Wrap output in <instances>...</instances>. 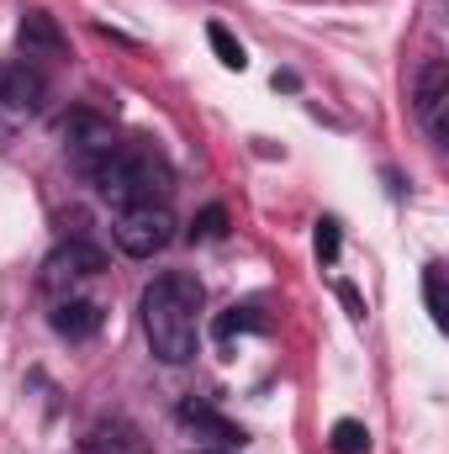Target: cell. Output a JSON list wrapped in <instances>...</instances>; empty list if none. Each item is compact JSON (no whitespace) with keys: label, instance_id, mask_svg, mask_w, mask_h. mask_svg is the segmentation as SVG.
Masks as SVG:
<instances>
[{"label":"cell","instance_id":"obj_1","mask_svg":"<svg viewBox=\"0 0 449 454\" xmlns=\"http://www.w3.org/2000/svg\"><path fill=\"white\" fill-rule=\"evenodd\" d=\"M143 333L164 364H185L201 339V280L185 270H164L143 291Z\"/></svg>","mask_w":449,"mask_h":454},{"label":"cell","instance_id":"obj_2","mask_svg":"<svg viewBox=\"0 0 449 454\" xmlns=\"http://www.w3.org/2000/svg\"><path fill=\"white\" fill-rule=\"evenodd\" d=\"M91 185L112 201L116 212H122V207H169L175 169H169V159H164L154 143L127 137V143H116L112 153L96 164Z\"/></svg>","mask_w":449,"mask_h":454},{"label":"cell","instance_id":"obj_3","mask_svg":"<svg viewBox=\"0 0 449 454\" xmlns=\"http://www.w3.org/2000/svg\"><path fill=\"white\" fill-rule=\"evenodd\" d=\"M112 238L127 259H154L175 243V217H169V207H122Z\"/></svg>","mask_w":449,"mask_h":454},{"label":"cell","instance_id":"obj_4","mask_svg":"<svg viewBox=\"0 0 449 454\" xmlns=\"http://www.w3.org/2000/svg\"><path fill=\"white\" fill-rule=\"evenodd\" d=\"M101 270H106V254L75 238V243H59V248L43 259V286H48L53 301H59V296H75V291H80L85 280H96Z\"/></svg>","mask_w":449,"mask_h":454},{"label":"cell","instance_id":"obj_5","mask_svg":"<svg viewBox=\"0 0 449 454\" xmlns=\"http://www.w3.org/2000/svg\"><path fill=\"white\" fill-rule=\"evenodd\" d=\"M116 143H122V137L112 132V121H106V116H96V112H85V106H80V112H69V121H64V153H69V164H75L85 180L96 175V164L112 153Z\"/></svg>","mask_w":449,"mask_h":454},{"label":"cell","instance_id":"obj_6","mask_svg":"<svg viewBox=\"0 0 449 454\" xmlns=\"http://www.w3.org/2000/svg\"><path fill=\"white\" fill-rule=\"evenodd\" d=\"M43 101H48V80L32 69V59L11 64V69L0 74V127L32 121V116L43 112Z\"/></svg>","mask_w":449,"mask_h":454},{"label":"cell","instance_id":"obj_7","mask_svg":"<svg viewBox=\"0 0 449 454\" xmlns=\"http://www.w3.org/2000/svg\"><path fill=\"white\" fill-rule=\"evenodd\" d=\"M445 106H449V69L445 59H429L418 69V90H413V112L423 121V132L434 143H449V121H445Z\"/></svg>","mask_w":449,"mask_h":454},{"label":"cell","instance_id":"obj_8","mask_svg":"<svg viewBox=\"0 0 449 454\" xmlns=\"http://www.w3.org/2000/svg\"><path fill=\"white\" fill-rule=\"evenodd\" d=\"M48 323H53V333H59V339L80 343V339H96V333H101L106 307H101V301H91V296H59V301H53V312H48Z\"/></svg>","mask_w":449,"mask_h":454},{"label":"cell","instance_id":"obj_9","mask_svg":"<svg viewBox=\"0 0 449 454\" xmlns=\"http://www.w3.org/2000/svg\"><path fill=\"white\" fill-rule=\"evenodd\" d=\"M16 43H21V53H27V59H48V64L69 59V37L59 32V21H53L48 11H21Z\"/></svg>","mask_w":449,"mask_h":454},{"label":"cell","instance_id":"obj_10","mask_svg":"<svg viewBox=\"0 0 449 454\" xmlns=\"http://www.w3.org/2000/svg\"><path fill=\"white\" fill-rule=\"evenodd\" d=\"M180 428H191L196 439H207V444H217V450H238V444L248 439L238 423H227L223 412H212V407H207V402H196V396L180 407Z\"/></svg>","mask_w":449,"mask_h":454},{"label":"cell","instance_id":"obj_11","mask_svg":"<svg viewBox=\"0 0 449 454\" xmlns=\"http://www.w3.org/2000/svg\"><path fill=\"white\" fill-rule=\"evenodd\" d=\"M80 454H154V450H148V439H143L132 423L106 418V423H96V428L80 439Z\"/></svg>","mask_w":449,"mask_h":454},{"label":"cell","instance_id":"obj_12","mask_svg":"<svg viewBox=\"0 0 449 454\" xmlns=\"http://www.w3.org/2000/svg\"><path fill=\"white\" fill-rule=\"evenodd\" d=\"M264 328H270V317H264L259 307H232V312H223V317L212 323V333L223 343L238 339V333H264Z\"/></svg>","mask_w":449,"mask_h":454},{"label":"cell","instance_id":"obj_13","mask_svg":"<svg viewBox=\"0 0 449 454\" xmlns=\"http://www.w3.org/2000/svg\"><path fill=\"white\" fill-rule=\"evenodd\" d=\"M423 301H429V317H434V328H449V296H445V264H429V270H423Z\"/></svg>","mask_w":449,"mask_h":454},{"label":"cell","instance_id":"obj_14","mask_svg":"<svg viewBox=\"0 0 449 454\" xmlns=\"http://www.w3.org/2000/svg\"><path fill=\"white\" fill-rule=\"evenodd\" d=\"M328 444H334V454H370V428L354 423V418H338Z\"/></svg>","mask_w":449,"mask_h":454},{"label":"cell","instance_id":"obj_15","mask_svg":"<svg viewBox=\"0 0 449 454\" xmlns=\"http://www.w3.org/2000/svg\"><path fill=\"white\" fill-rule=\"evenodd\" d=\"M207 43H212V53L223 59L227 69H243V64H248V53H243V43H238V37L227 32L223 21H212V27H207Z\"/></svg>","mask_w":449,"mask_h":454},{"label":"cell","instance_id":"obj_16","mask_svg":"<svg viewBox=\"0 0 449 454\" xmlns=\"http://www.w3.org/2000/svg\"><path fill=\"white\" fill-rule=\"evenodd\" d=\"M191 238H201V243H217V238H227V212H223V207H207V212L196 217V227H191Z\"/></svg>","mask_w":449,"mask_h":454},{"label":"cell","instance_id":"obj_17","mask_svg":"<svg viewBox=\"0 0 449 454\" xmlns=\"http://www.w3.org/2000/svg\"><path fill=\"white\" fill-rule=\"evenodd\" d=\"M312 248H318V259H323V264H334V259H338V223H334V217H323V223H318Z\"/></svg>","mask_w":449,"mask_h":454},{"label":"cell","instance_id":"obj_18","mask_svg":"<svg viewBox=\"0 0 449 454\" xmlns=\"http://www.w3.org/2000/svg\"><path fill=\"white\" fill-rule=\"evenodd\" d=\"M196 454H232V450H196Z\"/></svg>","mask_w":449,"mask_h":454}]
</instances>
